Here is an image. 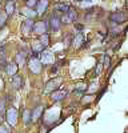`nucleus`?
Segmentation results:
<instances>
[{
  "label": "nucleus",
  "instance_id": "nucleus-17",
  "mask_svg": "<svg viewBox=\"0 0 128 133\" xmlns=\"http://www.w3.org/2000/svg\"><path fill=\"white\" fill-rule=\"evenodd\" d=\"M39 43H40L44 48H47V47L49 45V35H48V32H47V33H43V35H40Z\"/></svg>",
  "mask_w": 128,
  "mask_h": 133
},
{
  "label": "nucleus",
  "instance_id": "nucleus-9",
  "mask_svg": "<svg viewBox=\"0 0 128 133\" xmlns=\"http://www.w3.org/2000/svg\"><path fill=\"white\" fill-rule=\"evenodd\" d=\"M110 20L116 23V24H121L127 20V15L124 12H113V14L110 15Z\"/></svg>",
  "mask_w": 128,
  "mask_h": 133
},
{
  "label": "nucleus",
  "instance_id": "nucleus-16",
  "mask_svg": "<svg viewBox=\"0 0 128 133\" xmlns=\"http://www.w3.org/2000/svg\"><path fill=\"white\" fill-rule=\"evenodd\" d=\"M16 9V5H15V2H8L5 3V15L7 16H12L14 12Z\"/></svg>",
  "mask_w": 128,
  "mask_h": 133
},
{
  "label": "nucleus",
  "instance_id": "nucleus-27",
  "mask_svg": "<svg viewBox=\"0 0 128 133\" xmlns=\"http://www.w3.org/2000/svg\"><path fill=\"white\" fill-rule=\"evenodd\" d=\"M101 71H103V65H101V64H98V65H96V69H95V76L100 75Z\"/></svg>",
  "mask_w": 128,
  "mask_h": 133
},
{
  "label": "nucleus",
  "instance_id": "nucleus-7",
  "mask_svg": "<svg viewBox=\"0 0 128 133\" xmlns=\"http://www.w3.org/2000/svg\"><path fill=\"white\" fill-rule=\"evenodd\" d=\"M40 63L46 64V65L53 64V63H55V56H53V53H51L48 51H43L41 52V57H40Z\"/></svg>",
  "mask_w": 128,
  "mask_h": 133
},
{
  "label": "nucleus",
  "instance_id": "nucleus-32",
  "mask_svg": "<svg viewBox=\"0 0 128 133\" xmlns=\"http://www.w3.org/2000/svg\"><path fill=\"white\" fill-rule=\"evenodd\" d=\"M3 121V113H0V123Z\"/></svg>",
  "mask_w": 128,
  "mask_h": 133
},
{
  "label": "nucleus",
  "instance_id": "nucleus-30",
  "mask_svg": "<svg viewBox=\"0 0 128 133\" xmlns=\"http://www.w3.org/2000/svg\"><path fill=\"white\" fill-rule=\"evenodd\" d=\"M75 27H76V29H78V31H83V28H84V27H83L81 24H76Z\"/></svg>",
  "mask_w": 128,
  "mask_h": 133
},
{
  "label": "nucleus",
  "instance_id": "nucleus-10",
  "mask_svg": "<svg viewBox=\"0 0 128 133\" xmlns=\"http://www.w3.org/2000/svg\"><path fill=\"white\" fill-rule=\"evenodd\" d=\"M48 5H49L48 0H40V2H37V4H36V14L37 15H43L47 11Z\"/></svg>",
  "mask_w": 128,
  "mask_h": 133
},
{
  "label": "nucleus",
  "instance_id": "nucleus-6",
  "mask_svg": "<svg viewBox=\"0 0 128 133\" xmlns=\"http://www.w3.org/2000/svg\"><path fill=\"white\" fill-rule=\"evenodd\" d=\"M48 27H49L52 31L60 29V27H61V20H60L59 16H56V14L51 15V17H49V20H48Z\"/></svg>",
  "mask_w": 128,
  "mask_h": 133
},
{
  "label": "nucleus",
  "instance_id": "nucleus-8",
  "mask_svg": "<svg viewBox=\"0 0 128 133\" xmlns=\"http://www.w3.org/2000/svg\"><path fill=\"white\" fill-rule=\"evenodd\" d=\"M11 84H12V88H14V89H17V91L21 89V88H23V85H24L23 76L19 75V73L14 75V76H12V79H11Z\"/></svg>",
  "mask_w": 128,
  "mask_h": 133
},
{
  "label": "nucleus",
  "instance_id": "nucleus-1",
  "mask_svg": "<svg viewBox=\"0 0 128 133\" xmlns=\"http://www.w3.org/2000/svg\"><path fill=\"white\" fill-rule=\"evenodd\" d=\"M5 118L8 121V124L11 127H15L17 123V118H19V112L15 107H9L8 109H5Z\"/></svg>",
  "mask_w": 128,
  "mask_h": 133
},
{
  "label": "nucleus",
  "instance_id": "nucleus-25",
  "mask_svg": "<svg viewBox=\"0 0 128 133\" xmlns=\"http://www.w3.org/2000/svg\"><path fill=\"white\" fill-rule=\"evenodd\" d=\"M4 112H5V100H0V113H3L4 115Z\"/></svg>",
  "mask_w": 128,
  "mask_h": 133
},
{
  "label": "nucleus",
  "instance_id": "nucleus-12",
  "mask_svg": "<svg viewBox=\"0 0 128 133\" xmlns=\"http://www.w3.org/2000/svg\"><path fill=\"white\" fill-rule=\"evenodd\" d=\"M43 112H44V107H43V105L36 107V108L31 112V120H32V121H37V120L41 117Z\"/></svg>",
  "mask_w": 128,
  "mask_h": 133
},
{
  "label": "nucleus",
  "instance_id": "nucleus-13",
  "mask_svg": "<svg viewBox=\"0 0 128 133\" xmlns=\"http://www.w3.org/2000/svg\"><path fill=\"white\" fill-rule=\"evenodd\" d=\"M32 27H34V21H32V19H27L23 25H21V32L24 33V35H29V33L32 32Z\"/></svg>",
  "mask_w": 128,
  "mask_h": 133
},
{
  "label": "nucleus",
  "instance_id": "nucleus-21",
  "mask_svg": "<svg viewBox=\"0 0 128 133\" xmlns=\"http://www.w3.org/2000/svg\"><path fill=\"white\" fill-rule=\"evenodd\" d=\"M87 89H88V85L84 84V83H81V84H78V85H76V89H75V92H76V93H83V92H85Z\"/></svg>",
  "mask_w": 128,
  "mask_h": 133
},
{
  "label": "nucleus",
  "instance_id": "nucleus-22",
  "mask_svg": "<svg viewBox=\"0 0 128 133\" xmlns=\"http://www.w3.org/2000/svg\"><path fill=\"white\" fill-rule=\"evenodd\" d=\"M37 2H39V0H27V2H25V5H27V8H29V9H35Z\"/></svg>",
  "mask_w": 128,
  "mask_h": 133
},
{
  "label": "nucleus",
  "instance_id": "nucleus-5",
  "mask_svg": "<svg viewBox=\"0 0 128 133\" xmlns=\"http://www.w3.org/2000/svg\"><path fill=\"white\" fill-rule=\"evenodd\" d=\"M68 96V91L66 89V88H59V89L53 91L52 95H51V98L53 100V101H61L63 98H66Z\"/></svg>",
  "mask_w": 128,
  "mask_h": 133
},
{
  "label": "nucleus",
  "instance_id": "nucleus-29",
  "mask_svg": "<svg viewBox=\"0 0 128 133\" xmlns=\"http://www.w3.org/2000/svg\"><path fill=\"white\" fill-rule=\"evenodd\" d=\"M88 88H89V92H93V91H96V88H98V84L93 83V84H91Z\"/></svg>",
  "mask_w": 128,
  "mask_h": 133
},
{
  "label": "nucleus",
  "instance_id": "nucleus-15",
  "mask_svg": "<svg viewBox=\"0 0 128 133\" xmlns=\"http://www.w3.org/2000/svg\"><path fill=\"white\" fill-rule=\"evenodd\" d=\"M17 69H19V66H17L14 61H12V63H8L7 66H5V72H7L9 76L16 75V73H17Z\"/></svg>",
  "mask_w": 128,
  "mask_h": 133
},
{
  "label": "nucleus",
  "instance_id": "nucleus-19",
  "mask_svg": "<svg viewBox=\"0 0 128 133\" xmlns=\"http://www.w3.org/2000/svg\"><path fill=\"white\" fill-rule=\"evenodd\" d=\"M66 16H67L68 23H72V21H75V20H76V17H78L76 12H75V9H72V8H69V11L66 14Z\"/></svg>",
  "mask_w": 128,
  "mask_h": 133
},
{
  "label": "nucleus",
  "instance_id": "nucleus-20",
  "mask_svg": "<svg viewBox=\"0 0 128 133\" xmlns=\"http://www.w3.org/2000/svg\"><path fill=\"white\" fill-rule=\"evenodd\" d=\"M23 123L25 125H28L31 123V112H29L28 109H24L23 110Z\"/></svg>",
  "mask_w": 128,
  "mask_h": 133
},
{
  "label": "nucleus",
  "instance_id": "nucleus-28",
  "mask_svg": "<svg viewBox=\"0 0 128 133\" xmlns=\"http://www.w3.org/2000/svg\"><path fill=\"white\" fill-rule=\"evenodd\" d=\"M0 133H11V130L4 125H0Z\"/></svg>",
  "mask_w": 128,
  "mask_h": 133
},
{
  "label": "nucleus",
  "instance_id": "nucleus-33",
  "mask_svg": "<svg viewBox=\"0 0 128 133\" xmlns=\"http://www.w3.org/2000/svg\"><path fill=\"white\" fill-rule=\"evenodd\" d=\"M8 2H15V0H5V3H8Z\"/></svg>",
  "mask_w": 128,
  "mask_h": 133
},
{
  "label": "nucleus",
  "instance_id": "nucleus-3",
  "mask_svg": "<svg viewBox=\"0 0 128 133\" xmlns=\"http://www.w3.org/2000/svg\"><path fill=\"white\" fill-rule=\"evenodd\" d=\"M28 68L34 75H39L43 71V64L40 63V60L37 57H32L28 61Z\"/></svg>",
  "mask_w": 128,
  "mask_h": 133
},
{
  "label": "nucleus",
  "instance_id": "nucleus-23",
  "mask_svg": "<svg viewBox=\"0 0 128 133\" xmlns=\"http://www.w3.org/2000/svg\"><path fill=\"white\" fill-rule=\"evenodd\" d=\"M104 65H103V68H105V69H108L110 68V65H111V57H110V55H104Z\"/></svg>",
  "mask_w": 128,
  "mask_h": 133
},
{
  "label": "nucleus",
  "instance_id": "nucleus-4",
  "mask_svg": "<svg viewBox=\"0 0 128 133\" xmlns=\"http://www.w3.org/2000/svg\"><path fill=\"white\" fill-rule=\"evenodd\" d=\"M60 84H61V79L49 80L44 87V93H52L53 91H56V88H60Z\"/></svg>",
  "mask_w": 128,
  "mask_h": 133
},
{
  "label": "nucleus",
  "instance_id": "nucleus-11",
  "mask_svg": "<svg viewBox=\"0 0 128 133\" xmlns=\"http://www.w3.org/2000/svg\"><path fill=\"white\" fill-rule=\"evenodd\" d=\"M25 61H27V52L21 51V52H19L16 56H15V61H14V63H15L17 66H21V65L25 64Z\"/></svg>",
  "mask_w": 128,
  "mask_h": 133
},
{
  "label": "nucleus",
  "instance_id": "nucleus-24",
  "mask_svg": "<svg viewBox=\"0 0 128 133\" xmlns=\"http://www.w3.org/2000/svg\"><path fill=\"white\" fill-rule=\"evenodd\" d=\"M71 43H72V36H71V35H68L66 39H64V45H66V48L71 45Z\"/></svg>",
  "mask_w": 128,
  "mask_h": 133
},
{
  "label": "nucleus",
  "instance_id": "nucleus-31",
  "mask_svg": "<svg viewBox=\"0 0 128 133\" xmlns=\"http://www.w3.org/2000/svg\"><path fill=\"white\" fill-rule=\"evenodd\" d=\"M40 130H41V133H47V132H48V128H47V127H41Z\"/></svg>",
  "mask_w": 128,
  "mask_h": 133
},
{
  "label": "nucleus",
  "instance_id": "nucleus-18",
  "mask_svg": "<svg viewBox=\"0 0 128 133\" xmlns=\"http://www.w3.org/2000/svg\"><path fill=\"white\" fill-rule=\"evenodd\" d=\"M55 11H59V12H61V14H67L69 11V5L66 4V3H57L55 5Z\"/></svg>",
  "mask_w": 128,
  "mask_h": 133
},
{
  "label": "nucleus",
  "instance_id": "nucleus-26",
  "mask_svg": "<svg viewBox=\"0 0 128 133\" xmlns=\"http://www.w3.org/2000/svg\"><path fill=\"white\" fill-rule=\"evenodd\" d=\"M5 21H7V16L3 15V14H0V28H3V25L5 24Z\"/></svg>",
  "mask_w": 128,
  "mask_h": 133
},
{
  "label": "nucleus",
  "instance_id": "nucleus-14",
  "mask_svg": "<svg viewBox=\"0 0 128 133\" xmlns=\"http://www.w3.org/2000/svg\"><path fill=\"white\" fill-rule=\"evenodd\" d=\"M72 45L76 48H80L81 45H84V35L81 32H79L75 37H72Z\"/></svg>",
  "mask_w": 128,
  "mask_h": 133
},
{
  "label": "nucleus",
  "instance_id": "nucleus-2",
  "mask_svg": "<svg viewBox=\"0 0 128 133\" xmlns=\"http://www.w3.org/2000/svg\"><path fill=\"white\" fill-rule=\"evenodd\" d=\"M48 21L46 20H40V21H36L34 23V27H32V32L36 33V35H43V33H47L48 32Z\"/></svg>",
  "mask_w": 128,
  "mask_h": 133
}]
</instances>
